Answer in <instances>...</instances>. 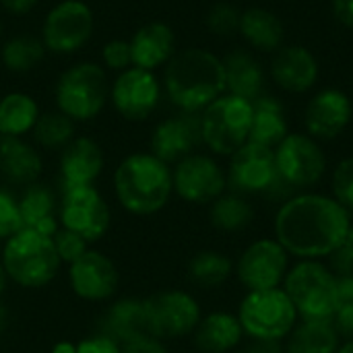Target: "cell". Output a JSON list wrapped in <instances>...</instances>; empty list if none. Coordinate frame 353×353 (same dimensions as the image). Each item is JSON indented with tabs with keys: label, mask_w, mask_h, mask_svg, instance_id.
<instances>
[{
	"label": "cell",
	"mask_w": 353,
	"mask_h": 353,
	"mask_svg": "<svg viewBox=\"0 0 353 353\" xmlns=\"http://www.w3.org/2000/svg\"><path fill=\"white\" fill-rule=\"evenodd\" d=\"M352 215L325 194H298L281 205L275 217V238L288 254L321 261L337 252L350 234Z\"/></svg>",
	"instance_id": "1"
},
{
	"label": "cell",
	"mask_w": 353,
	"mask_h": 353,
	"mask_svg": "<svg viewBox=\"0 0 353 353\" xmlns=\"http://www.w3.org/2000/svg\"><path fill=\"white\" fill-rule=\"evenodd\" d=\"M165 89L182 112L205 110L225 89L223 62L201 48L182 50L168 62Z\"/></svg>",
	"instance_id": "2"
},
{
	"label": "cell",
	"mask_w": 353,
	"mask_h": 353,
	"mask_svg": "<svg viewBox=\"0 0 353 353\" xmlns=\"http://www.w3.org/2000/svg\"><path fill=\"white\" fill-rule=\"evenodd\" d=\"M114 192L130 215H155L174 194L172 170L153 153H132L120 161L114 174Z\"/></svg>",
	"instance_id": "3"
},
{
	"label": "cell",
	"mask_w": 353,
	"mask_h": 353,
	"mask_svg": "<svg viewBox=\"0 0 353 353\" xmlns=\"http://www.w3.org/2000/svg\"><path fill=\"white\" fill-rule=\"evenodd\" d=\"M0 263L8 279L27 290H39L52 283L62 265L52 236L27 228L4 240Z\"/></svg>",
	"instance_id": "4"
},
{
	"label": "cell",
	"mask_w": 353,
	"mask_h": 353,
	"mask_svg": "<svg viewBox=\"0 0 353 353\" xmlns=\"http://www.w3.org/2000/svg\"><path fill=\"white\" fill-rule=\"evenodd\" d=\"M283 292L302 321H333L339 306L337 277L321 261H302L288 271Z\"/></svg>",
	"instance_id": "5"
},
{
	"label": "cell",
	"mask_w": 353,
	"mask_h": 353,
	"mask_svg": "<svg viewBox=\"0 0 353 353\" xmlns=\"http://www.w3.org/2000/svg\"><path fill=\"white\" fill-rule=\"evenodd\" d=\"M252 126V101L236 95L217 97L201 114L203 143L217 155H234L248 143Z\"/></svg>",
	"instance_id": "6"
},
{
	"label": "cell",
	"mask_w": 353,
	"mask_h": 353,
	"mask_svg": "<svg viewBox=\"0 0 353 353\" xmlns=\"http://www.w3.org/2000/svg\"><path fill=\"white\" fill-rule=\"evenodd\" d=\"M238 321L254 341H281L298 325V312L290 296L279 290L248 292L240 304Z\"/></svg>",
	"instance_id": "7"
},
{
	"label": "cell",
	"mask_w": 353,
	"mask_h": 353,
	"mask_svg": "<svg viewBox=\"0 0 353 353\" xmlns=\"http://www.w3.org/2000/svg\"><path fill=\"white\" fill-rule=\"evenodd\" d=\"M108 97V81L103 70L93 62L68 68L56 87L58 110L70 120H91L99 114Z\"/></svg>",
	"instance_id": "8"
},
{
	"label": "cell",
	"mask_w": 353,
	"mask_h": 353,
	"mask_svg": "<svg viewBox=\"0 0 353 353\" xmlns=\"http://www.w3.org/2000/svg\"><path fill=\"white\" fill-rule=\"evenodd\" d=\"M143 302L149 323V335L161 341L192 335L203 319L199 302L182 290L157 292Z\"/></svg>",
	"instance_id": "9"
},
{
	"label": "cell",
	"mask_w": 353,
	"mask_h": 353,
	"mask_svg": "<svg viewBox=\"0 0 353 353\" xmlns=\"http://www.w3.org/2000/svg\"><path fill=\"white\" fill-rule=\"evenodd\" d=\"M58 219L64 230L93 244L108 234L112 213L95 186H79L64 190L58 205Z\"/></svg>",
	"instance_id": "10"
},
{
	"label": "cell",
	"mask_w": 353,
	"mask_h": 353,
	"mask_svg": "<svg viewBox=\"0 0 353 353\" xmlns=\"http://www.w3.org/2000/svg\"><path fill=\"white\" fill-rule=\"evenodd\" d=\"M279 178L290 188H308L321 182L327 170L323 149L312 137L288 134L275 149Z\"/></svg>",
	"instance_id": "11"
},
{
	"label": "cell",
	"mask_w": 353,
	"mask_h": 353,
	"mask_svg": "<svg viewBox=\"0 0 353 353\" xmlns=\"http://www.w3.org/2000/svg\"><path fill=\"white\" fill-rule=\"evenodd\" d=\"M174 192L192 205H209L225 192L228 176L219 163L207 155L192 153L176 163L172 172Z\"/></svg>",
	"instance_id": "12"
},
{
	"label": "cell",
	"mask_w": 353,
	"mask_h": 353,
	"mask_svg": "<svg viewBox=\"0 0 353 353\" xmlns=\"http://www.w3.org/2000/svg\"><path fill=\"white\" fill-rule=\"evenodd\" d=\"M290 254L277 240H256L238 259L236 273L248 292L279 288L288 275Z\"/></svg>",
	"instance_id": "13"
},
{
	"label": "cell",
	"mask_w": 353,
	"mask_h": 353,
	"mask_svg": "<svg viewBox=\"0 0 353 353\" xmlns=\"http://www.w3.org/2000/svg\"><path fill=\"white\" fill-rule=\"evenodd\" d=\"M93 31V12L81 0H64L56 4L43 21V46L58 54L79 50Z\"/></svg>",
	"instance_id": "14"
},
{
	"label": "cell",
	"mask_w": 353,
	"mask_h": 353,
	"mask_svg": "<svg viewBox=\"0 0 353 353\" xmlns=\"http://www.w3.org/2000/svg\"><path fill=\"white\" fill-rule=\"evenodd\" d=\"M230 186L240 194L271 192L281 182L275 163V151L256 143H246L232 155Z\"/></svg>",
	"instance_id": "15"
},
{
	"label": "cell",
	"mask_w": 353,
	"mask_h": 353,
	"mask_svg": "<svg viewBox=\"0 0 353 353\" xmlns=\"http://www.w3.org/2000/svg\"><path fill=\"white\" fill-rule=\"evenodd\" d=\"M68 283L72 294L85 302H108L118 292L120 275L110 256L89 248L68 265Z\"/></svg>",
	"instance_id": "16"
},
{
	"label": "cell",
	"mask_w": 353,
	"mask_h": 353,
	"mask_svg": "<svg viewBox=\"0 0 353 353\" xmlns=\"http://www.w3.org/2000/svg\"><path fill=\"white\" fill-rule=\"evenodd\" d=\"M199 143H203L201 116L196 112H184L157 124L151 137V153L165 163H178L192 155Z\"/></svg>",
	"instance_id": "17"
},
{
	"label": "cell",
	"mask_w": 353,
	"mask_h": 353,
	"mask_svg": "<svg viewBox=\"0 0 353 353\" xmlns=\"http://www.w3.org/2000/svg\"><path fill=\"white\" fill-rule=\"evenodd\" d=\"M112 99L126 120H145L159 101V83L151 70L126 68L112 89Z\"/></svg>",
	"instance_id": "18"
},
{
	"label": "cell",
	"mask_w": 353,
	"mask_h": 353,
	"mask_svg": "<svg viewBox=\"0 0 353 353\" xmlns=\"http://www.w3.org/2000/svg\"><path fill=\"white\" fill-rule=\"evenodd\" d=\"M352 114V101L343 91L325 89L310 99L304 120L310 137L329 141L339 137L347 128Z\"/></svg>",
	"instance_id": "19"
},
{
	"label": "cell",
	"mask_w": 353,
	"mask_h": 353,
	"mask_svg": "<svg viewBox=\"0 0 353 353\" xmlns=\"http://www.w3.org/2000/svg\"><path fill=\"white\" fill-rule=\"evenodd\" d=\"M103 170L101 147L87 137L72 139L60 155V182L62 188L93 186Z\"/></svg>",
	"instance_id": "20"
},
{
	"label": "cell",
	"mask_w": 353,
	"mask_h": 353,
	"mask_svg": "<svg viewBox=\"0 0 353 353\" xmlns=\"http://www.w3.org/2000/svg\"><path fill=\"white\" fill-rule=\"evenodd\" d=\"M97 329L118 345H128L137 339L149 337L145 302L137 298H122L112 302L99 316Z\"/></svg>",
	"instance_id": "21"
},
{
	"label": "cell",
	"mask_w": 353,
	"mask_h": 353,
	"mask_svg": "<svg viewBox=\"0 0 353 353\" xmlns=\"http://www.w3.org/2000/svg\"><path fill=\"white\" fill-rule=\"evenodd\" d=\"M271 72L281 89L292 93H302L316 83L319 64L316 58L306 48L288 46L277 50L271 64Z\"/></svg>",
	"instance_id": "22"
},
{
	"label": "cell",
	"mask_w": 353,
	"mask_h": 353,
	"mask_svg": "<svg viewBox=\"0 0 353 353\" xmlns=\"http://www.w3.org/2000/svg\"><path fill=\"white\" fill-rule=\"evenodd\" d=\"M39 153L21 137L0 134V178L14 186H29L41 174Z\"/></svg>",
	"instance_id": "23"
},
{
	"label": "cell",
	"mask_w": 353,
	"mask_h": 353,
	"mask_svg": "<svg viewBox=\"0 0 353 353\" xmlns=\"http://www.w3.org/2000/svg\"><path fill=\"white\" fill-rule=\"evenodd\" d=\"M244 337L238 316L230 312H211L201 319L192 339L203 353H228L236 350Z\"/></svg>",
	"instance_id": "24"
},
{
	"label": "cell",
	"mask_w": 353,
	"mask_h": 353,
	"mask_svg": "<svg viewBox=\"0 0 353 353\" xmlns=\"http://www.w3.org/2000/svg\"><path fill=\"white\" fill-rule=\"evenodd\" d=\"M19 213L23 228L35 230L46 236H54L58 232V203L54 192L39 182L25 186L19 199Z\"/></svg>",
	"instance_id": "25"
},
{
	"label": "cell",
	"mask_w": 353,
	"mask_h": 353,
	"mask_svg": "<svg viewBox=\"0 0 353 353\" xmlns=\"http://www.w3.org/2000/svg\"><path fill=\"white\" fill-rule=\"evenodd\" d=\"M130 52L134 66L153 70L174 56V33L165 23H149L134 33Z\"/></svg>",
	"instance_id": "26"
},
{
	"label": "cell",
	"mask_w": 353,
	"mask_h": 353,
	"mask_svg": "<svg viewBox=\"0 0 353 353\" xmlns=\"http://www.w3.org/2000/svg\"><path fill=\"white\" fill-rule=\"evenodd\" d=\"M288 137V122L283 108L273 97H256L252 101V126L248 143H256L263 147H277Z\"/></svg>",
	"instance_id": "27"
},
{
	"label": "cell",
	"mask_w": 353,
	"mask_h": 353,
	"mask_svg": "<svg viewBox=\"0 0 353 353\" xmlns=\"http://www.w3.org/2000/svg\"><path fill=\"white\" fill-rule=\"evenodd\" d=\"M225 70V89L230 95L254 101L263 91V68L248 52H232L223 60Z\"/></svg>",
	"instance_id": "28"
},
{
	"label": "cell",
	"mask_w": 353,
	"mask_h": 353,
	"mask_svg": "<svg viewBox=\"0 0 353 353\" xmlns=\"http://www.w3.org/2000/svg\"><path fill=\"white\" fill-rule=\"evenodd\" d=\"M339 345L333 321H302L292 329L285 353H337Z\"/></svg>",
	"instance_id": "29"
},
{
	"label": "cell",
	"mask_w": 353,
	"mask_h": 353,
	"mask_svg": "<svg viewBox=\"0 0 353 353\" xmlns=\"http://www.w3.org/2000/svg\"><path fill=\"white\" fill-rule=\"evenodd\" d=\"M238 29L252 48L263 52L279 50L283 41V23L277 14L265 8H248L242 12Z\"/></svg>",
	"instance_id": "30"
},
{
	"label": "cell",
	"mask_w": 353,
	"mask_h": 353,
	"mask_svg": "<svg viewBox=\"0 0 353 353\" xmlns=\"http://www.w3.org/2000/svg\"><path fill=\"white\" fill-rule=\"evenodd\" d=\"M39 118L37 103L25 93H8L0 101V134L23 137L33 130Z\"/></svg>",
	"instance_id": "31"
},
{
	"label": "cell",
	"mask_w": 353,
	"mask_h": 353,
	"mask_svg": "<svg viewBox=\"0 0 353 353\" xmlns=\"http://www.w3.org/2000/svg\"><path fill=\"white\" fill-rule=\"evenodd\" d=\"M234 273L232 261L217 250H201L188 263V277L203 290H215L223 285Z\"/></svg>",
	"instance_id": "32"
},
{
	"label": "cell",
	"mask_w": 353,
	"mask_h": 353,
	"mask_svg": "<svg viewBox=\"0 0 353 353\" xmlns=\"http://www.w3.org/2000/svg\"><path fill=\"white\" fill-rule=\"evenodd\" d=\"M209 217H211L213 228H217L219 232H240L250 225L254 217V209L238 192L221 194L219 199L211 203Z\"/></svg>",
	"instance_id": "33"
},
{
	"label": "cell",
	"mask_w": 353,
	"mask_h": 353,
	"mask_svg": "<svg viewBox=\"0 0 353 353\" xmlns=\"http://www.w3.org/2000/svg\"><path fill=\"white\" fill-rule=\"evenodd\" d=\"M74 120H70L66 114L58 112H48L37 118L33 126V137L35 141L46 147V149H64L74 134Z\"/></svg>",
	"instance_id": "34"
},
{
	"label": "cell",
	"mask_w": 353,
	"mask_h": 353,
	"mask_svg": "<svg viewBox=\"0 0 353 353\" xmlns=\"http://www.w3.org/2000/svg\"><path fill=\"white\" fill-rule=\"evenodd\" d=\"M43 52H46L43 41H39L35 37H29V35H19V37H12L4 46L2 60H4V66L8 70L27 72V70L35 68L41 62Z\"/></svg>",
	"instance_id": "35"
},
{
	"label": "cell",
	"mask_w": 353,
	"mask_h": 353,
	"mask_svg": "<svg viewBox=\"0 0 353 353\" xmlns=\"http://www.w3.org/2000/svg\"><path fill=\"white\" fill-rule=\"evenodd\" d=\"M52 240H54V248H56L62 265L64 263L72 265L77 259H81L89 250V242H85L81 236H77L74 232H68L64 228H58V232L52 236Z\"/></svg>",
	"instance_id": "36"
},
{
	"label": "cell",
	"mask_w": 353,
	"mask_h": 353,
	"mask_svg": "<svg viewBox=\"0 0 353 353\" xmlns=\"http://www.w3.org/2000/svg\"><path fill=\"white\" fill-rule=\"evenodd\" d=\"M19 230H23L19 199H14L8 190L0 188V240H8Z\"/></svg>",
	"instance_id": "37"
},
{
	"label": "cell",
	"mask_w": 353,
	"mask_h": 353,
	"mask_svg": "<svg viewBox=\"0 0 353 353\" xmlns=\"http://www.w3.org/2000/svg\"><path fill=\"white\" fill-rule=\"evenodd\" d=\"M333 194L339 205L353 213V157L343 159L333 172Z\"/></svg>",
	"instance_id": "38"
},
{
	"label": "cell",
	"mask_w": 353,
	"mask_h": 353,
	"mask_svg": "<svg viewBox=\"0 0 353 353\" xmlns=\"http://www.w3.org/2000/svg\"><path fill=\"white\" fill-rule=\"evenodd\" d=\"M207 25L213 33L228 35L240 27V12L230 4H217L207 17Z\"/></svg>",
	"instance_id": "39"
},
{
	"label": "cell",
	"mask_w": 353,
	"mask_h": 353,
	"mask_svg": "<svg viewBox=\"0 0 353 353\" xmlns=\"http://www.w3.org/2000/svg\"><path fill=\"white\" fill-rule=\"evenodd\" d=\"M103 60L110 68L116 70H126L132 64V52H130V41L122 39H112L103 46Z\"/></svg>",
	"instance_id": "40"
},
{
	"label": "cell",
	"mask_w": 353,
	"mask_h": 353,
	"mask_svg": "<svg viewBox=\"0 0 353 353\" xmlns=\"http://www.w3.org/2000/svg\"><path fill=\"white\" fill-rule=\"evenodd\" d=\"M74 353H122V345H118L114 339L95 333L74 345Z\"/></svg>",
	"instance_id": "41"
},
{
	"label": "cell",
	"mask_w": 353,
	"mask_h": 353,
	"mask_svg": "<svg viewBox=\"0 0 353 353\" xmlns=\"http://www.w3.org/2000/svg\"><path fill=\"white\" fill-rule=\"evenodd\" d=\"M333 327L345 341L353 339V304H339L333 316Z\"/></svg>",
	"instance_id": "42"
},
{
	"label": "cell",
	"mask_w": 353,
	"mask_h": 353,
	"mask_svg": "<svg viewBox=\"0 0 353 353\" xmlns=\"http://www.w3.org/2000/svg\"><path fill=\"white\" fill-rule=\"evenodd\" d=\"M122 353H170L165 343L161 339H155V337H143V339H137L128 345H122Z\"/></svg>",
	"instance_id": "43"
},
{
	"label": "cell",
	"mask_w": 353,
	"mask_h": 353,
	"mask_svg": "<svg viewBox=\"0 0 353 353\" xmlns=\"http://www.w3.org/2000/svg\"><path fill=\"white\" fill-rule=\"evenodd\" d=\"M329 269L333 271V275L335 277H343V275H352L353 273V261L352 256L347 254V250L341 246L337 252H333L331 256H329Z\"/></svg>",
	"instance_id": "44"
},
{
	"label": "cell",
	"mask_w": 353,
	"mask_h": 353,
	"mask_svg": "<svg viewBox=\"0 0 353 353\" xmlns=\"http://www.w3.org/2000/svg\"><path fill=\"white\" fill-rule=\"evenodd\" d=\"M333 10L343 25L353 29V0H333Z\"/></svg>",
	"instance_id": "45"
},
{
	"label": "cell",
	"mask_w": 353,
	"mask_h": 353,
	"mask_svg": "<svg viewBox=\"0 0 353 353\" xmlns=\"http://www.w3.org/2000/svg\"><path fill=\"white\" fill-rule=\"evenodd\" d=\"M339 288V304H353V273L337 277Z\"/></svg>",
	"instance_id": "46"
},
{
	"label": "cell",
	"mask_w": 353,
	"mask_h": 353,
	"mask_svg": "<svg viewBox=\"0 0 353 353\" xmlns=\"http://www.w3.org/2000/svg\"><path fill=\"white\" fill-rule=\"evenodd\" d=\"M0 2L6 10H10L14 14H25L37 4V0H0Z\"/></svg>",
	"instance_id": "47"
},
{
	"label": "cell",
	"mask_w": 353,
	"mask_h": 353,
	"mask_svg": "<svg viewBox=\"0 0 353 353\" xmlns=\"http://www.w3.org/2000/svg\"><path fill=\"white\" fill-rule=\"evenodd\" d=\"M244 353H283L279 341H254Z\"/></svg>",
	"instance_id": "48"
},
{
	"label": "cell",
	"mask_w": 353,
	"mask_h": 353,
	"mask_svg": "<svg viewBox=\"0 0 353 353\" xmlns=\"http://www.w3.org/2000/svg\"><path fill=\"white\" fill-rule=\"evenodd\" d=\"M6 325H8V312H6V308L0 304V335L4 333Z\"/></svg>",
	"instance_id": "49"
},
{
	"label": "cell",
	"mask_w": 353,
	"mask_h": 353,
	"mask_svg": "<svg viewBox=\"0 0 353 353\" xmlns=\"http://www.w3.org/2000/svg\"><path fill=\"white\" fill-rule=\"evenodd\" d=\"M8 281H10V279H8V275H6V271H4V267H2V263H0V296L4 294Z\"/></svg>",
	"instance_id": "50"
},
{
	"label": "cell",
	"mask_w": 353,
	"mask_h": 353,
	"mask_svg": "<svg viewBox=\"0 0 353 353\" xmlns=\"http://www.w3.org/2000/svg\"><path fill=\"white\" fill-rule=\"evenodd\" d=\"M343 248L347 250V254L352 256V261H353V223H352V228H350V234H347V238H345V244H343Z\"/></svg>",
	"instance_id": "51"
},
{
	"label": "cell",
	"mask_w": 353,
	"mask_h": 353,
	"mask_svg": "<svg viewBox=\"0 0 353 353\" xmlns=\"http://www.w3.org/2000/svg\"><path fill=\"white\" fill-rule=\"evenodd\" d=\"M337 353H353V339L352 341H345L343 345H339Z\"/></svg>",
	"instance_id": "52"
},
{
	"label": "cell",
	"mask_w": 353,
	"mask_h": 353,
	"mask_svg": "<svg viewBox=\"0 0 353 353\" xmlns=\"http://www.w3.org/2000/svg\"><path fill=\"white\" fill-rule=\"evenodd\" d=\"M0 31H2V25H0Z\"/></svg>",
	"instance_id": "53"
}]
</instances>
